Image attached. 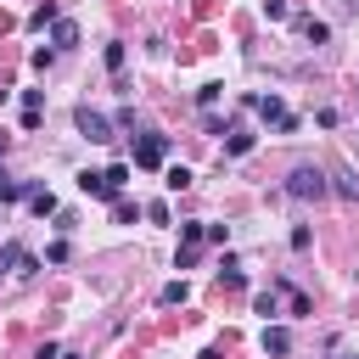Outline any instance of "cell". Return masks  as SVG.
I'll return each mask as SVG.
<instances>
[{
	"instance_id": "obj_1",
	"label": "cell",
	"mask_w": 359,
	"mask_h": 359,
	"mask_svg": "<svg viewBox=\"0 0 359 359\" xmlns=\"http://www.w3.org/2000/svg\"><path fill=\"white\" fill-rule=\"evenodd\" d=\"M280 191H286L292 202H325V196H331V174H325L320 163H292Z\"/></svg>"
},
{
	"instance_id": "obj_2",
	"label": "cell",
	"mask_w": 359,
	"mask_h": 359,
	"mask_svg": "<svg viewBox=\"0 0 359 359\" xmlns=\"http://www.w3.org/2000/svg\"><path fill=\"white\" fill-rule=\"evenodd\" d=\"M73 123H79V135H84V140H95V146H107V140H112V129H118V123H112L101 107H90V101H84V107H73Z\"/></svg>"
},
{
	"instance_id": "obj_3",
	"label": "cell",
	"mask_w": 359,
	"mask_h": 359,
	"mask_svg": "<svg viewBox=\"0 0 359 359\" xmlns=\"http://www.w3.org/2000/svg\"><path fill=\"white\" fill-rule=\"evenodd\" d=\"M0 275H17V280H28V275H39V258H34L22 241H0Z\"/></svg>"
},
{
	"instance_id": "obj_4",
	"label": "cell",
	"mask_w": 359,
	"mask_h": 359,
	"mask_svg": "<svg viewBox=\"0 0 359 359\" xmlns=\"http://www.w3.org/2000/svg\"><path fill=\"white\" fill-rule=\"evenodd\" d=\"M135 168H163L168 163V135H157V129H146L140 140H135V157H129Z\"/></svg>"
},
{
	"instance_id": "obj_5",
	"label": "cell",
	"mask_w": 359,
	"mask_h": 359,
	"mask_svg": "<svg viewBox=\"0 0 359 359\" xmlns=\"http://www.w3.org/2000/svg\"><path fill=\"white\" fill-rule=\"evenodd\" d=\"M247 107H252V112H258L264 123H275V129H286V135L297 129V118L286 112V101H280V95H247Z\"/></svg>"
},
{
	"instance_id": "obj_6",
	"label": "cell",
	"mask_w": 359,
	"mask_h": 359,
	"mask_svg": "<svg viewBox=\"0 0 359 359\" xmlns=\"http://www.w3.org/2000/svg\"><path fill=\"white\" fill-rule=\"evenodd\" d=\"M79 191H84V196H101V202H118V196H123V191H112L107 168H84V174H79Z\"/></svg>"
},
{
	"instance_id": "obj_7",
	"label": "cell",
	"mask_w": 359,
	"mask_h": 359,
	"mask_svg": "<svg viewBox=\"0 0 359 359\" xmlns=\"http://www.w3.org/2000/svg\"><path fill=\"white\" fill-rule=\"evenodd\" d=\"M252 146H258V135H252V129H247V123L236 118V123L224 129V157H247Z\"/></svg>"
},
{
	"instance_id": "obj_8",
	"label": "cell",
	"mask_w": 359,
	"mask_h": 359,
	"mask_svg": "<svg viewBox=\"0 0 359 359\" xmlns=\"http://www.w3.org/2000/svg\"><path fill=\"white\" fill-rule=\"evenodd\" d=\"M331 174V196H342V202H359V174L348 168V163H337V168H325Z\"/></svg>"
},
{
	"instance_id": "obj_9",
	"label": "cell",
	"mask_w": 359,
	"mask_h": 359,
	"mask_svg": "<svg viewBox=\"0 0 359 359\" xmlns=\"http://www.w3.org/2000/svg\"><path fill=\"white\" fill-rule=\"evenodd\" d=\"M73 45H79V22L73 17H56L50 22V50H73Z\"/></svg>"
},
{
	"instance_id": "obj_10",
	"label": "cell",
	"mask_w": 359,
	"mask_h": 359,
	"mask_svg": "<svg viewBox=\"0 0 359 359\" xmlns=\"http://www.w3.org/2000/svg\"><path fill=\"white\" fill-rule=\"evenodd\" d=\"M275 292H286V314H292V320H303V314H309V309H314V303H309V292H297V286H292V280H286V275H280V280H275Z\"/></svg>"
},
{
	"instance_id": "obj_11",
	"label": "cell",
	"mask_w": 359,
	"mask_h": 359,
	"mask_svg": "<svg viewBox=\"0 0 359 359\" xmlns=\"http://www.w3.org/2000/svg\"><path fill=\"white\" fill-rule=\"evenodd\" d=\"M264 353H269V359H286V353H292V331H286V325H264Z\"/></svg>"
},
{
	"instance_id": "obj_12",
	"label": "cell",
	"mask_w": 359,
	"mask_h": 359,
	"mask_svg": "<svg viewBox=\"0 0 359 359\" xmlns=\"http://www.w3.org/2000/svg\"><path fill=\"white\" fill-rule=\"evenodd\" d=\"M101 62H107V73H112V79H123V67H129V45H123V39H107Z\"/></svg>"
},
{
	"instance_id": "obj_13",
	"label": "cell",
	"mask_w": 359,
	"mask_h": 359,
	"mask_svg": "<svg viewBox=\"0 0 359 359\" xmlns=\"http://www.w3.org/2000/svg\"><path fill=\"white\" fill-rule=\"evenodd\" d=\"M297 34H303L309 45H325V39H331V22H320V17H297Z\"/></svg>"
},
{
	"instance_id": "obj_14",
	"label": "cell",
	"mask_w": 359,
	"mask_h": 359,
	"mask_svg": "<svg viewBox=\"0 0 359 359\" xmlns=\"http://www.w3.org/2000/svg\"><path fill=\"white\" fill-rule=\"evenodd\" d=\"M219 280H224L230 292H241V286H247V269H241V264H236V258L224 252V258H219Z\"/></svg>"
},
{
	"instance_id": "obj_15",
	"label": "cell",
	"mask_w": 359,
	"mask_h": 359,
	"mask_svg": "<svg viewBox=\"0 0 359 359\" xmlns=\"http://www.w3.org/2000/svg\"><path fill=\"white\" fill-rule=\"evenodd\" d=\"M191 180H196V174H191L185 163H168V168H163V185H168V191H185Z\"/></svg>"
},
{
	"instance_id": "obj_16",
	"label": "cell",
	"mask_w": 359,
	"mask_h": 359,
	"mask_svg": "<svg viewBox=\"0 0 359 359\" xmlns=\"http://www.w3.org/2000/svg\"><path fill=\"white\" fill-rule=\"evenodd\" d=\"M140 213H146V202H129V196H118V202H112V219H118V224H135Z\"/></svg>"
},
{
	"instance_id": "obj_17",
	"label": "cell",
	"mask_w": 359,
	"mask_h": 359,
	"mask_svg": "<svg viewBox=\"0 0 359 359\" xmlns=\"http://www.w3.org/2000/svg\"><path fill=\"white\" fill-rule=\"evenodd\" d=\"M28 208H34L39 219H50V213H56V196H50L45 185H34V196H28Z\"/></svg>"
},
{
	"instance_id": "obj_18",
	"label": "cell",
	"mask_w": 359,
	"mask_h": 359,
	"mask_svg": "<svg viewBox=\"0 0 359 359\" xmlns=\"http://www.w3.org/2000/svg\"><path fill=\"white\" fill-rule=\"evenodd\" d=\"M185 297H191V286H185V280H168V286L157 292V303H163V309H174V303H185Z\"/></svg>"
},
{
	"instance_id": "obj_19",
	"label": "cell",
	"mask_w": 359,
	"mask_h": 359,
	"mask_svg": "<svg viewBox=\"0 0 359 359\" xmlns=\"http://www.w3.org/2000/svg\"><path fill=\"white\" fill-rule=\"evenodd\" d=\"M129 174H135V163H123V157H118V163H107V180H112V191H123V185H129Z\"/></svg>"
},
{
	"instance_id": "obj_20",
	"label": "cell",
	"mask_w": 359,
	"mask_h": 359,
	"mask_svg": "<svg viewBox=\"0 0 359 359\" xmlns=\"http://www.w3.org/2000/svg\"><path fill=\"white\" fill-rule=\"evenodd\" d=\"M202 230H208L202 219H185V224H180V247H202Z\"/></svg>"
},
{
	"instance_id": "obj_21",
	"label": "cell",
	"mask_w": 359,
	"mask_h": 359,
	"mask_svg": "<svg viewBox=\"0 0 359 359\" xmlns=\"http://www.w3.org/2000/svg\"><path fill=\"white\" fill-rule=\"evenodd\" d=\"M219 95H224V84H202V90H196V107H202V112H213V107H219Z\"/></svg>"
},
{
	"instance_id": "obj_22",
	"label": "cell",
	"mask_w": 359,
	"mask_h": 359,
	"mask_svg": "<svg viewBox=\"0 0 359 359\" xmlns=\"http://www.w3.org/2000/svg\"><path fill=\"white\" fill-rule=\"evenodd\" d=\"M252 309H258L264 320H275V314H280V297H275V292H258V297H252Z\"/></svg>"
},
{
	"instance_id": "obj_23",
	"label": "cell",
	"mask_w": 359,
	"mask_h": 359,
	"mask_svg": "<svg viewBox=\"0 0 359 359\" xmlns=\"http://www.w3.org/2000/svg\"><path fill=\"white\" fill-rule=\"evenodd\" d=\"M314 247V230L309 224H292V252H309Z\"/></svg>"
},
{
	"instance_id": "obj_24",
	"label": "cell",
	"mask_w": 359,
	"mask_h": 359,
	"mask_svg": "<svg viewBox=\"0 0 359 359\" xmlns=\"http://www.w3.org/2000/svg\"><path fill=\"white\" fill-rule=\"evenodd\" d=\"M202 241H208V247H224V241H230V224H208Z\"/></svg>"
},
{
	"instance_id": "obj_25",
	"label": "cell",
	"mask_w": 359,
	"mask_h": 359,
	"mask_svg": "<svg viewBox=\"0 0 359 359\" xmlns=\"http://www.w3.org/2000/svg\"><path fill=\"white\" fill-rule=\"evenodd\" d=\"M264 17H269V22H286L292 6H286V0H264Z\"/></svg>"
},
{
	"instance_id": "obj_26",
	"label": "cell",
	"mask_w": 359,
	"mask_h": 359,
	"mask_svg": "<svg viewBox=\"0 0 359 359\" xmlns=\"http://www.w3.org/2000/svg\"><path fill=\"white\" fill-rule=\"evenodd\" d=\"M45 22H56V6H50V0H45V6L28 17V28H45Z\"/></svg>"
},
{
	"instance_id": "obj_27",
	"label": "cell",
	"mask_w": 359,
	"mask_h": 359,
	"mask_svg": "<svg viewBox=\"0 0 359 359\" xmlns=\"http://www.w3.org/2000/svg\"><path fill=\"white\" fill-rule=\"evenodd\" d=\"M45 107V90H22V112H39Z\"/></svg>"
},
{
	"instance_id": "obj_28",
	"label": "cell",
	"mask_w": 359,
	"mask_h": 359,
	"mask_svg": "<svg viewBox=\"0 0 359 359\" xmlns=\"http://www.w3.org/2000/svg\"><path fill=\"white\" fill-rule=\"evenodd\" d=\"M146 219L151 224H168V202H146Z\"/></svg>"
},
{
	"instance_id": "obj_29",
	"label": "cell",
	"mask_w": 359,
	"mask_h": 359,
	"mask_svg": "<svg viewBox=\"0 0 359 359\" xmlns=\"http://www.w3.org/2000/svg\"><path fill=\"white\" fill-rule=\"evenodd\" d=\"M196 258H202V247H180V258H174V269H191Z\"/></svg>"
},
{
	"instance_id": "obj_30",
	"label": "cell",
	"mask_w": 359,
	"mask_h": 359,
	"mask_svg": "<svg viewBox=\"0 0 359 359\" xmlns=\"http://www.w3.org/2000/svg\"><path fill=\"white\" fill-rule=\"evenodd\" d=\"M34 359H62V348H56V342H45V348H39Z\"/></svg>"
},
{
	"instance_id": "obj_31",
	"label": "cell",
	"mask_w": 359,
	"mask_h": 359,
	"mask_svg": "<svg viewBox=\"0 0 359 359\" xmlns=\"http://www.w3.org/2000/svg\"><path fill=\"white\" fill-rule=\"evenodd\" d=\"M196 359H224V348H202V353H196Z\"/></svg>"
},
{
	"instance_id": "obj_32",
	"label": "cell",
	"mask_w": 359,
	"mask_h": 359,
	"mask_svg": "<svg viewBox=\"0 0 359 359\" xmlns=\"http://www.w3.org/2000/svg\"><path fill=\"white\" fill-rule=\"evenodd\" d=\"M6 146H11V140H6V129H0V157H6Z\"/></svg>"
},
{
	"instance_id": "obj_33",
	"label": "cell",
	"mask_w": 359,
	"mask_h": 359,
	"mask_svg": "<svg viewBox=\"0 0 359 359\" xmlns=\"http://www.w3.org/2000/svg\"><path fill=\"white\" fill-rule=\"evenodd\" d=\"M6 185H11V174H6V168H0V191H6Z\"/></svg>"
},
{
	"instance_id": "obj_34",
	"label": "cell",
	"mask_w": 359,
	"mask_h": 359,
	"mask_svg": "<svg viewBox=\"0 0 359 359\" xmlns=\"http://www.w3.org/2000/svg\"><path fill=\"white\" fill-rule=\"evenodd\" d=\"M62 359H79V353H62Z\"/></svg>"
}]
</instances>
